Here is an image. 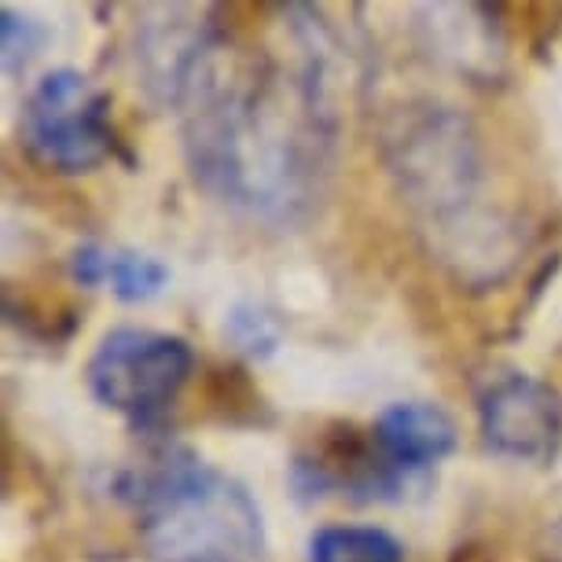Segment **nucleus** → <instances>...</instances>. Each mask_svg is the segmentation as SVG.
I'll list each match as a JSON object with an SVG mask.
<instances>
[{
    "label": "nucleus",
    "mask_w": 562,
    "mask_h": 562,
    "mask_svg": "<svg viewBox=\"0 0 562 562\" xmlns=\"http://www.w3.org/2000/svg\"><path fill=\"white\" fill-rule=\"evenodd\" d=\"M173 108L184 125L188 166L217 203L265 225H291L321 199L335 108L302 70L243 52L217 30Z\"/></svg>",
    "instance_id": "f257e3e1"
},
{
    "label": "nucleus",
    "mask_w": 562,
    "mask_h": 562,
    "mask_svg": "<svg viewBox=\"0 0 562 562\" xmlns=\"http://www.w3.org/2000/svg\"><path fill=\"white\" fill-rule=\"evenodd\" d=\"M386 162L430 247L463 283L501 280L522 250L515 217L485 199V151L474 122L441 103L408 108L386 133Z\"/></svg>",
    "instance_id": "f03ea898"
},
{
    "label": "nucleus",
    "mask_w": 562,
    "mask_h": 562,
    "mask_svg": "<svg viewBox=\"0 0 562 562\" xmlns=\"http://www.w3.org/2000/svg\"><path fill=\"white\" fill-rule=\"evenodd\" d=\"M140 518L147 562H261L265 518L247 485L188 445H162L114 479Z\"/></svg>",
    "instance_id": "7ed1b4c3"
},
{
    "label": "nucleus",
    "mask_w": 562,
    "mask_h": 562,
    "mask_svg": "<svg viewBox=\"0 0 562 562\" xmlns=\"http://www.w3.org/2000/svg\"><path fill=\"white\" fill-rule=\"evenodd\" d=\"M195 371V353L180 335L151 327H114L92 349L85 383L103 408L130 419L133 430L162 427L166 412Z\"/></svg>",
    "instance_id": "20e7f679"
},
{
    "label": "nucleus",
    "mask_w": 562,
    "mask_h": 562,
    "mask_svg": "<svg viewBox=\"0 0 562 562\" xmlns=\"http://www.w3.org/2000/svg\"><path fill=\"white\" fill-rule=\"evenodd\" d=\"M19 140L26 155L52 173H89L119 151V136L111 130V97L74 67L48 70L23 103Z\"/></svg>",
    "instance_id": "39448f33"
},
{
    "label": "nucleus",
    "mask_w": 562,
    "mask_h": 562,
    "mask_svg": "<svg viewBox=\"0 0 562 562\" xmlns=\"http://www.w3.org/2000/svg\"><path fill=\"white\" fill-rule=\"evenodd\" d=\"M479 434L501 460L551 467L562 452V394L529 371H501L479 390Z\"/></svg>",
    "instance_id": "423d86ee"
},
{
    "label": "nucleus",
    "mask_w": 562,
    "mask_h": 562,
    "mask_svg": "<svg viewBox=\"0 0 562 562\" xmlns=\"http://www.w3.org/2000/svg\"><path fill=\"white\" fill-rule=\"evenodd\" d=\"M371 434L386 460L408 474H427L460 445L452 416L430 401H397V405L383 408Z\"/></svg>",
    "instance_id": "0eeeda50"
},
{
    "label": "nucleus",
    "mask_w": 562,
    "mask_h": 562,
    "mask_svg": "<svg viewBox=\"0 0 562 562\" xmlns=\"http://www.w3.org/2000/svg\"><path fill=\"white\" fill-rule=\"evenodd\" d=\"M70 280L78 288H103L111 283L114 299L122 302H147L162 294L169 283V269L151 254L103 247V243H81L70 254Z\"/></svg>",
    "instance_id": "6e6552de"
},
{
    "label": "nucleus",
    "mask_w": 562,
    "mask_h": 562,
    "mask_svg": "<svg viewBox=\"0 0 562 562\" xmlns=\"http://www.w3.org/2000/svg\"><path fill=\"white\" fill-rule=\"evenodd\" d=\"M427 15L434 19L430 34L438 30V56L449 59L456 70L463 74H479V78H493L496 74V63L504 56V41L496 34V23H493V8H456L452 4V23L441 19V8H427Z\"/></svg>",
    "instance_id": "1a4fd4ad"
},
{
    "label": "nucleus",
    "mask_w": 562,
    "mask_h": 562,
    "mask_svg": "<svg viewBox=\"0 0 562 562\" xmlns=\"http://www.w3.org/2000/svg\"><path fill=\"white\" fill-rule=\"evenodd\" d=\"M310 562H405V544L379 526H321L310 537Z\"/></svg>",
    "instance_id": "9d476101"
},
{
    "label": "nucleus",
    "mask_w": 562,
    "mask_h": 562,
    "mask_svg": "<svg viewBox=\"0 0 562 562\" xmlns=\"http://www.w3.org/2000/svg\"><path fill=\"white\" fill-rule=\"evenodd\" d=\"M225 342L250 360H265L280 349V321L261 305L243 302L225 316Z\"/></svg>",
    "instance_id": "9b49d317"
},
{
    "label": "nucleus",
    "mask_w": 562,
    "mask_h": 562,
    "mask_svg": "<svg viewBox=\"0 0 562 562\" xmlns=\"http://www.w3.org/2000/svg\"><path fill=\"white\" fill-rule=\"evenodd\" d=\"M45 26H37L34 19L19 15L15 8H0V56H4V70L19 74L30 59L37 56L45 45Z\"/></svg>",
    "instance_id": "f8f14e48"
}]
</instances>
